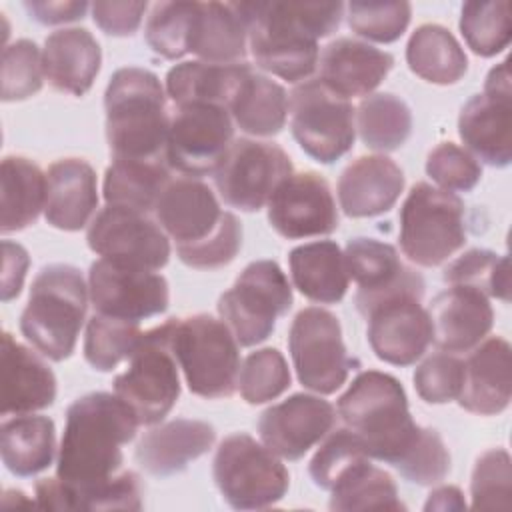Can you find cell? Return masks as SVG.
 Wrapping results in <instances>:
<instances>
[{"label": "cell", "mask_w": 512, "mask_h": 512, "mask_svg": "<svg viewBox=\"0 0 512 512\" xmlns=\"http://www.w3.org/2000/svg\"><path fill=\"white\" fill-rule=\"evenodd\" d=\"M248 24V44L258 68L288 80H306L318 66V40L344 16L342 2H236Z\"/></svg>", "instance_id": "obj_1"}, {"label": "cell", "mask_w": 512, "mask_h": 512, "mask_svg": "<svg viewBox=\"0 0 512 512\" xmlns=\"http://www.w3.org/2000/svg\"><path fill=\"white\" fill-rule=\"evenodd\" d=\"M140 426L132 408L110 392H90L66 410L56 476L72 488H88L112 478L122 466V446Z\"/></svg>", "instance_id": "obj_2"}, {"label": "cell", "mask_w": 512, "mask_h": 512, "mask_svg": "<svg viewBox=\"0 0 512 512\" xmlns=\"http://www.w3.org/2000/svg\"><path fill=\"white\" fill-rule=\"evenodd\" d=\"M106 140L112 158H166L170 114L158 76L146 68H118L104 94Z\"/></svg>", "instance_id": "obj_3"}, {"label": "cell", "mask_w": 512, "mask_h": 512, "mask_svg": "<svg viewBox=\"0 0 512 512\" xmlns=\"http://www.w3.org/2000/svg\"><path fill=\"white\" fill-rule=\"evenodd\" d=\"M336 414L370 458L390 466L398 464L422 428L410 416L402 384L378 370H364L352 380L338 398Z\"/></svg>", "instance_id": "obj_4"}, {"label": "cell", "mask_w": 512, "mask_h": 512, "mask_svg": "<svg viewBox=\"0 0 512 512\" xmlns=\"http://www.w3.org/2000/svg\"><path fill=\"white\" fill-rule=\"evenodd\" d=\"M86 306L88 286L76 266H44L32 282L20 332L42 356L62 362L76 348Z\"/></svg>", "instance_id": "obj_5"}, {"label": "cell", "mask_w": 512, "mask_h": 512, "mask_svg": "<svg viewBox=\"0 0 512 512\" xmlns=\"http://www.w3.org/2000/svg\"><path fill=\"white\" fill-rule=\"evenodd\" d=\"M170 320V348L192 394L228 398L238 386L240 352L230 328L210 314Z\"/></svg>", "instance_id": "obj_6"}, {"label": "cell", "mask_w": 512, "mask_h": 512, "mask_svg": "<svg viewBox=\"0 0 512 512\" xmlns=\"http://www.w3.org/2000/svg\"><path fill=\"white\" fill-rule=\"evenodd\" d=\"M398 220L400 248L418 266H438L466 242L464 202L428 182L410 188Z\"/></svg>", "instance_id": "obj_7"}, {"label": "cell", "mask_w": 512, "mask_h": 512, "mask_svg": "<svg viewBox=\"0 0 512 512\" xmlns=\"http://www.w3.org/2000/svg\"><path fill=\"white\" fill-rule=\"evenodd\" d=\"M212 476L222 498L236 510L270 508L290 486V474L278 456L244 432L220 442Z\"/></svg>", "instance_id": "obj_8"}, {"label": "cell", "mask_w": 512, "mask_h": 512, "mask_svg": "<svg viewBox=\"0 0 512 512\" xmlns=\"http://www.w3.org/2000/svg\"><path fill=\"white\" fill-rule=\"evenodd\" d=\"M292 286L274 260L250 262L218 300V314L240 346L264 342L292 306Z\"/></svg>", "instance_id": "obj_9"}, {"label": "cell", "mask_w": 512, "mask_h": 512, "mask_svg": "<svg viewBox=\"0 0 512 512\" xmlns=\"http://www.w3.org/2000/svg\"><path fill=\"white\" fill-rule=\"evenodd\" d=\"M178 362L170 348V320L142 334L130 366L114 378V394L122 398L138 422H162L180 396Z\"/></svg>", "instance_id": "obj_10"}, {"label": "cell", "mask_w": 512, "mask_h": 512, "mask_svg": "<svg viewBox=\"0 0 512 512\" xmlns=\"http://www.w3.org/2000/svg\"><path fill=\"white\" fill-rule=\"evenodd\" d=\"M290 130L298 146L316 162L332 164L354 144V108L318 78L298 84L288 100Z\"/></svg>", "instance_id": "obj_11"}, {"label": "cell", "mask_w": 512, "mask_h": 512, "mask_svg": "<svg viewBox=\"0 0 512 512\" xmlns=\"http://www.w3.org/2000/svg\"><path fill=\"white\" fill-rule=\"evenodd\" d=\"M288 348L304 388L332 394L346 382L352 360L346 354L340 322L332 312L318 306L300 310L290 326Z\"/></svg>", "instance_id": "obj_12"}, {"label": "cell", "mask_w": 512, "mask_h": 512, "mask_svg": "<svg viewBox=\"0 0 512 512\" xmlns=\"http://www.w3.org/2000/svg\"><path fill=\"white\" fill-rule=\"evenodd\" d=\"M290 174V156L278 144L238 138L214 170V186L228 206L258 212Z\"/></svg>", "instance_id": "obj_13"}, {"label": "cell", "mask_w": 512, "mask_h": 512, "mask_svg": "<svg viewBox=\"0 0 512 512\" xmlns=\"http://www.w3.org/2000/svg\"><path fill=\"white\" fill-rule=\"evenodd\" d=\"M234 136L230 112L214 104L178 106L170 118L166 162L184 176L214 174Z\"/></svg>", "instance_id": "obj_14"}, {"label": "cell", "mask_w": 512, "mask_h": 512, "mask_svg": "<svg viewBox=\"0 0 512 512\" xmlns=\"http://www.w3.org/2000/svg\"><path fill=\"white\" fill-rule=\"evenodd\" d=\"M462 142L488 166L504 168L512 160V86L508 60L494 66L484 92L472 96L460 110Z\"/></svg>", "instance_id": "obj_15"}, {"label": "cell", "mask_w": 512, "mask_h": 512, "mask_svg": "<svg viewBox=\"0 0 512 512\" xmlns=\"http://www.w3.org/2000/svg\"><path fill=\"white\" fill-rule=\"evenodd\" d=\"M88 294L98 314L140 322L166 312L168 282L154 270L100 258L88 272Z\"/></svg>", "instance_id": "obj_16"}, {"label": "cell", "mask_w": 512, "mask_h": 512, "mask_svg": "<svg viewBox=\"0 0 512 512\" xmlns=\"http://www.w3.org/2000/svg\"><path fill=\"white\" fill-rule=\"evenodd\" d=\"M86 242L102 258L160 270L170 258L166 232L148 214L106 204L90 220Z\"/></svg>", "instance_id": "obj_17"}, {"label": "cell", "mask_w": 512, "mask_h": 512, "mask_svg": "<svg viewBox=\"0 0 512 512\" xmlns=\"http://www.w3.org/2000/svg\"><path fill=\"white\" fill-rule=\"evenodd\" d=\"M268 222L288 240L334 232L338 212L328 182L316 172L286 176L268 200Z\"/></svg>", "instance_id": "obj_18"}, {"label": "cell", "mask_w": 512, "mask_h": 512, "mask_svg": "<svg viewBox=\"0 0 512 512\" xmlns=\"http://www.w3.org/2000/svg\"><path fill=\"white\" fill-rule=\"evenodd\" d=\"M344 260L348 278L358 284L354 302L362 316L394 296H424V278L400 260L392 244L376 238H352L346 244Z\"/></svg>", "instance_id": "obj_19"}, {"label": "cell", "mask_w": 512, "mask_h": 512, "mask_svg": "<svg viewBox=\"0 0 512 512\" xmlns=\"http://www.w3.org/2000/svg\"><path fill=\"white\" fill-rule=\"evenodd\" d=\"M154 214L166 236L176 242V254L204 244L222 228L228 216L210 186L192 176L170 180L156 202Z\"/></svg>", "instance_id": "obj_20"}, {"label": "cell", "mask_w": 512, "mask_h": 512, "mask_svg": "<svg viewBox=\"0 0 512 512\" xmlns=\"http://www.w3.org/2000/svg\"><path fill=\"white\" fill-rule=\"evenodd\" d=\"M364 318L372 352L392 366L414 364L432 342V322L420 296L388 298L372 306Z\"/></svg>", "instance_id": "obj_21"}, {"label": "cell", "mask_w": 512, "mask_h": 512, "mask_svg": "<svg viewBox=\"0 0 512 512\" xmlns=\"http://www.w3.org/2000/svg\"><path fill=\"white\" fill-rule=\"evenodd\" d=\"M336 424L334 406L312 394H292L266 408L258 420L262 444L284 460H300Z\"/></svg>", "instance_id": "obj_22"}, {"label": "cell", "mask_w": 512, "mask_h": 512, "mask_svg": "<svg viewBox=\"0 0 512 512\" xmlns=\"http://www.w3.org/2000/svg\"><path fill=\"white\" fill-rule=\"evenodd\" d=\"M432 342L448 354L470 352L494 324V310L488 296L468 286H450L436 294L428 308Z\"/></svg>", "instance_id": "obj_23"}, {"label": "cell", "mask_w": 512, "mask_h": 512, "mask_svg": "<svg viewBox=\"0 0 512 512\" xmlns=\"http://www.w3.org/2000/svg\"><path fill=\"white\" fill-rule=\"evenodd\" d=\"M512 396L510 344L492 336L474 346L464 360V380L458 404L480 416H494L508 408Z\"/></svg>", "instance_id": "obj_24"}, {"label": "cell", "mask_w": 512, "mask_h": 512, "mask_svg": "<svg viewBox=\"0 0 512 512\" xmlns=\"http://www.w3.org/2000/svg\"><path fill=\"white\" fill-rule=\"evenodd\" d=\"M320 82L340 98L368 96L394 66V56L368 42L336 38L318 58Z\"/></svg>", "instance_id": "obj_25"}, {"label": "cell", "mask_w": 512, "mask_h": 512, "mask_svg": "<svg viewBox=\"0 0 512 512\" xmlns=\"http://www.w3.org/2000/svg\"><path fill=\"white\" fill-rule=\"evenodd\" d=\"M404 190V172L388 156H360L338 178L340 208L350 218L388 212Z\"/></svg>", "instance_id": "obj_26"}, {"label": "cell", "mask_w": 512, "mask_h": 512, "mask_svg": "<svg viewBox=\"0 0 512 512\" xmlns=\"http://www.w3.org/2000/svg\"><path fill=\"white\" fill-rule=\"evenodd\" d=\"M2 416L44 410L56 400L52 368L30 348L2 334Z\"/></svg>", "instance_id": "obj_27"}, {"label": "cell", "mask_w": 512, "mask_h": 512, "mask_svg": "<svg viewBox=\"0 0 512 512\" xmlns=\"http://www.w3.org/2000/svg\"><path fill=\"white\" fill-rule=\"evenodd\" d=\"M216 440L212 424L176 418L148 430L134 450L142 470L166 478L182 472L192 460L206 454Z\"/></svg>", "instance_id": "obj_28"}, {"label": "cell", "mask_w": 512, "mask_h": 512, "mask_svg": "<svg viewBox=\"0 0 512 512\" xmlns=\"http://www.w3.org/2000/svg\"><path fill=\"white\" fill-rule=\"evenodd\" d=\"M98 208L96 172L80 158H62L46 172V222L58 230L84 228Z\"/></svg>", "instance_id": "obj_29"}, {"label": "cell", "mask_w": 512, "mask_h": 512, "mask_svg": "<svg viewBox=\"0 0 512 512\" xmlns=\"http://www.w3.org/2000/svg\"><path fill=\"white\" fill-rule=\"evenodd\" d=\"M100 64V44L86 28H62L44 42V76L60 92L84 96L96 80Z\"/></svg>", "instance_id": "obj_30"}, {"label": "cell", "mask_w": 512, "mask_h": 512, "mask_svg": "<svg viewBox=\"0 0 512 512\" xmlns=\"http://www.w3.org/2000/svg\"><path fill=\"white\" fill-rule=\"evenodd\" d=\"M36 502L46 510H140L142 482L132 470L88 488H72L60 478L36 482Z\"/></svg>", "instance_id": "obj_31"}, {"label": "cell", "mask_w": 512, "mask_h": 512, "mask_svg": "<svg viewBox=\"0 0 512 512\" xmlns=\"http://www.w3.org/2000/svg\"><path fill=\"white\" fill-rule=\"evenodd\" d=\"M294 288L318 304H336L348 290L344 252L332 240L296 246L288 254Z\"/></svg>", "instance_id": "obj_32"}, {"label": "cell", "mask_w": 512, "mask_h": 512, "mask_svg": "<svg viewBox=\"0 0 512 512\" xmlns=\"http://www.w3.org/2000/svg\"><path fill=\"white\" fill-rule=\"evenodd\" d=\"M252 68L246 62L212 64L192 60L176 64L166 74V92L176 106L214 104L228 110L240 82Z\"/></svg>", "instance_id": "obj_33"}, {"label": "cell", "mask_w": 512, "mask_h": 512, "mask_svg": "<svg viewBox=\"0 0 512 512\" xmlns=\"http://www.w3.org/2000/svg\"><path fill=\"white\" fill-rule=\"evenodd\" d=\"M248 24L236 2H200L190 52L212 64H236L246 56Z\"/></svg>", "instance_id": "obj_34"}, {"label": "cell", "mask_w": 512, "mask_h": 512, "mask_svg": "<svg viewBox=\"0 0 512 512\" xmlns=\"http://www.w3.org/2000/svg\"><path fill=\"white\" fill-rule=\"evenodd\" d=\"M166 158H112L104 174V200L110 206L152 212L170 178Z\"/></svg>", "instance_id": "obj_35"}, {"label": "cell", "mask_w": 512, "mask_h": 512, "mask_svg": "<svg viewBox=\"0 0 512 512\" xmlns=\"http://www.w3.org/2000/svg\"><path fill=\"white\" fill-rule=\"evenodd\" d=\"M46 204V174L24 156H6L0 168L2 234L34 224Z\"/></svg>", "instance_id": "obj_36"}, {"label": "cell", "mask_w": 512, "mask_h": 512, "mask_svg": "<svg viewBox=\"0 0 512 512\" xmlns=\"http://www.w3.org/2000/svg\"><path fill=\"white\" fill-rule=\"evenodd\" d=\"M56 452L54 422L48 416L18 414L2 422L0 454L14 476L26 478L46 470Z\"/></svg>", "instance_id": "obj_37"}, {"label": "cell", "mask_w": 512, "mask_h": 512, "mask_svg": "<svg viewBox=\"0 0 512 512\" xmlns=\"http://www.w3.org/2000/svg\"><path fill=\"white\" fill-rule=\"evenodd\" d=\"M228 112L246 134L274 136L286 124L288 96L278 82L250 70L240 82Z\"/></svg>", "instance_id": "obj_38"}, {"label": "cell", "mask_w": 512, "mask_h": 512, "mask_svg": "<svg viewBox=\"0 0 512 512\" xmlns=\"http://www.w3.org/2000/svg\"><path fill=\"white\" fill-rule=\"evenodd\" d=\"M410 70L432 84H456L468 70V58L454 34L440 24L418 26L406 44Z\"/></svg>", "instance_id": "obj_39"}, {"label": "cell", "mask_w": 512, "mask_h": 512, "mask_svg": "<svg viewBox=\"0 0 512 512\" xmlns=\"http://www.w3.org/2000/svg\"><path fill=\"white\" fill-rule=\"evenodd\" d=\"M330 510H404L392 476L370 458L348 468L330 488Z\"/></svg>", "instance_id": "obj_40"}, {"label": "cell", "mask_w": 512, "mask_h": 512, "mask_svg": "<svg viewBox=\"0 0 512 512\" xmlns=\"http://www.w3.org/2000/svg\"><path fill=\"white\" fill-rule=\"evenodd\" d=\"M356 122L362 142L380 152L400 148L412 132V112L408 104L390 92L364 98L358 106Z\"/></svg>", "instance_id": "obj_41"}, {"label": "cell", "mask_w": 512, "mask_h": 512, "mask_svg": "<svg viewBox=\"0 0 512 512\" xmlns=\"http://www.w3.org/2000/svg\"><path fill=\"white\" fill-rule=\"evenodd\" d=\"M142 334L138 322L94 312L86 324L84 358L94 370L110 372L132 356Z\"/></svg>", "instance_id": "obj_42"}, {"label": "cell", "mask_w": 512, "mask_h": 512, "mask_svg": "<svg viewBox=\"0 0 512 512\" xmlns=\"http://www.w3.org/2000/svg\"><path fill=\"white\" fill-rule=\"evenodd\" d=\"M460 32L474 54L484 58L500 54L512 38L510 2H466L460 12Z\"/></svg>", "instance_id": "obj_43"}, {"label": "cell", "mask_w": 512, "mask_h": 512, "mask_svg": "<svg viewBox=\"0 0 512 512\" xmlns=\"http://www.w3.org/2000/svg\"><path fill=\"white\" fill-rule=\"evenodd\" d=\"M442 278L450 286H468L484 296L510 300V260L492 250L464 252L444 268Z\"/></svg>", "instance_id": "obj_44"}, {"label": "cell", "mask_w": 512, "mask_h": 512, "mask_svg": "<svg viewBox=\"0 0 512 512\" xmlns=\"http://www.w3.org/2000/svg\"><path fill=\"white\" fill-rule=\"evenodd\" d=\"M198 4L200 2H156L144 26L146 44L168 60L190 52Z\"/></svg>", "instance_id": "obj_45"}, {"label": "cell", "mask_w": 512, "mask_h": 512, "mask_svg": "<svg viewBox=\"0 0 512 512\" xmlns=\"http://www.w3.org/2000/svg\"><path fill=\"white\" fill-rule=\"evenodd\" d=\"M412 6L392 0H354L346 4V18L352 32L372 42L390 44L410 24Z\"/></svg>", "instance_id": "obj_46"}, {"label": "cell", "mask_w": 512, "mask_h": 512, "mask_svg": "<svg viewBox=\"0 0 512 512\" xmlns=\"http://www.w3.org/2000/svg\"><path fill=\"white\" fill-rule=\"evenodd\" d=\"M286 358L276 348H262L246 356L238 374L240 396L248 404H264L278 398L290 386Z\"/></svg>", "instance_id": "obj_47"}, {"label": "cell", "mask_w": 512, "mask_h": 512, "mask_svg": "<svg viewBox=\"0 0 512 512\" xmlns=\"http://www.w3.org/2000/svg\"><path fill=\"white\" fill-rule=\"evenodd\" d=\"M44 66L36 42L20 38L2 52V100H24L42 88Z\"/></svg>", "instance_id": "obj_48"}, {"label": "cell", "mask_w": 512, "mask_h": 512, "mask_svg": "<svg viewBox=\"0 0 512 512\" xmlns=\"http://www.w3.org/2000/svg\"><path fill=\"white\" fill-rule=\"evenodd\" d=\"M472 506L482 510L510 508L512 468L510 454L504 448L486 450L474 464L470 482Z\"/></svg>", "instance_id": "obj_49"}, {"label": "cell", "mask_w": 512, "mask_h": 512, "mask_svg": "<svg viewBox=\"0 0 512 512\" xmlns=\"http://www.w3.org/2000/svg\"><path fill=\"white\" fill-rule=\"evenodd\" d=\"M400 476L418 486L442 482L450 472V454L434 428H420L418 438L394 466Z\"/></svg>", "instance_id": "obj_50"}, {"label": "cell", "mask_w": 512, "mask_h": 512, "mask_svg": "<svg viewBox=\"0 0 512 512\" xmlns=\"http://www.w3.org/2000/svg\"><path fill=\"white\" fill-rule=\"evenodd\" d=\"M364 458L370 456L364 452L356 434L350 432L348 428H340L334 430L312 456L308 472L316 486L330 490L348 468H352L356 462Z\"/></svg>", "instance_id": "obj_51"}, {"label": "cell", "mask_w": 512, "mask_h": 512, "mask_svg": "<svg viewBox=\"0 0 512 512\" xmlns=\"http://www.w3.org/2000/svg\"><path fill=\"white\" fill-rule=\"evenodd\" d=\"M426 174L448 192H468L482 178L478 160L454 142L438 144L426 158Z\"/></svg>", "instance_id": "obj_52"}, {"label": "cell", "mask_w": 512, "mask_h": 512, "mask_svg": "<svg viewBox=\"0 0 512 512\" xmlns=\"http://www.w3.org/2000/svg\"><path fill=\"white\" fill-rule=\"evenodd\" d=\"M464 380V362L448 352L428 356L414 372V388L428 404H446L458 398Z\"/></svg>", "instance_id": "obj_53"}, {"label": "cell", "mask_w": 512, "mask_h": 512, "mask_svg": "<svg viewBox=\"0 0 512 512\" xmlns=\"http://www.w3.org/2000/svg\"><path fill=\"white\" fill-rule=\"evenodd\" d=\"M240 246H242V226L238 218L232 212H228L226 222L212 238H208L204 244L192 250L180 252L178 258L190 268L214 270L230 264L236 258Z\"/></svg>", "instance_id": "obj_54"}, {"label": "cell", "mask_w": 512, "mask_h": 512, "mask_svg": "<svg viewBox=\"0 0 512 512\" xmlns=\"http://www.w3.org/2000/svg\"><path fill=\"white\" fill-rule=\"evenodd\" d=\"M146 2H94L92 18L110 36H132L146 12Z\"/></svg>", "instance_id": "obj_55"}, {"label": "cell", "mask_w": 512, "mask_h": 512, "mask_svg": "<svg viewBox=\"0 0 512 512\" xmlns=\"http://www.w3.org/2000/svg\"><path fill=\"white\" fill-rule=\"evenodd\" d=\"M2 254H4V262H2V300L8 302L12 298H16L22 290L24 278H26V270L30 264L28 252L24 246L4 240L2 242Z\"/></svg>", "instance_id": "obj_56"}, {"label": "cell", "mask_w": 512, "mask_h": 512, "mask_svg": "<svg viewBox=\"0 0 512 512\" xmlns=\"http://www.w3.org/2000/svg\"><path fill=\"white\" fill-rule=\"evenodd\" d=\"M24 8L28 10L30 18L54 26V24H64V22H74L86 14L90 8L88 2H52V0H28L24 2Z\"/></svg>", "instance_id": "obj_57"}, {"label": "cell", "mask_w": 512, "mask_h": 512, "mask_svg": "<svg viewBox=\"0 0 512 512\" xmlns=\"http://www.w3.org/2000/svg\"><path fill=\"white\" fill-rule=\"evenodd\" d=\"M464 508H466V502L462 498L460 488H456V486H440V488L432 490L424 504L426 512H430V510H464Z\"/></svg>", "instance_id": "obj_58"}]
</instances>
